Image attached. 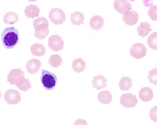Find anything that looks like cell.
I'll return each mask as SVG.
<instances>
[{"mask_svg": "<svg viewBox=\"0 0 157 125\" xmlns=\"http://www.w3.org/2000/svg\"><path fill=\"white\" fill-rule=\"evenodd\" d=\"M139 97L142 101L149 102L153 99V90L149 87H143L139 92Z\"/></svg>", "mask_w": 157, "mask_h": 125, "instance_id": "obj_16", "label": "cell"}, {"mask_svg": "<svg viewBox=\"0 0 157 125\" xmlns=\"http://www.w3.org/2000/svg\"><path fill=\"white\" fill-rule=\"evenodd\" d=\"M42 73L40 80L43 88L47 90H51L55 89L57 83L56 75L47 70H41Z\"/></svg>", "mask_w": 157, "mask_h": 125, "instance_id": "obj_2", "label": "cell"}, {"mask_svg": "<svg viewBox=\"0 0 157 125\" xmlns=\"http://www.w3.org/2000/svg\"><path fill=\"white\" fill-rule=\"evenodd\" d=\"M23 76H24V72L20 68L12 69L7 75L8 82L11 85H13L18 79Z\"/></svg>", "mask_w": 157, "mask_h": 125, "instance_id": "obj_13", "label": "cell"}, {"mask_svg": "<svg viewBox=\"0 0 157 125\" xmlns=\"http://www.w3.org/2000/svg\"><path fill=\"white\" fill-rule=\"evenodd\" d=\"M32 83L29 81V79H26L25 76L20 77L16 80L14 85L17 87L18 89L21 90L26 92L32 88Z\"/></svg>", "mask_w": 157, "mask_h": 125, "instance_id": "obj_12", "label": "cell"}, {"mask_svg": "<svg viewBox=\"0 0 157 125\" xmlns=\"http://www.w3.org/2000/svg\"><path fill=\"white\" fill-rule=\"evenodd\" d=\"M86 66V63L82 57L75 59L72 62V67L74 72H76L78 73L85 71Z\"/></svg>", "mask_w": 157, "mask_h": 125, "instance_id": "obj_21", "label": "cell"}, {"mask_svg": "<svg viewBox=\"0 0 157 125\" xmlns=\"http://www.w3.org/2000/svg\"><path fill=\"white\" fill-rule=\"evenodd\" d=\"M33 26L35 30L39 32L45 31L49 29V21L46 18L40 17L33 21Z\"/></svg>", "mask_w": 157, "mask_h": 125, "instance_id": "obj_10", "label": "cell"}, {"mask_svg": "<svg viewBox=\"0 0 157 125\" xmlns=\"http://www.w3.org/2000/svg\"><path fill=\"white\" fill-rule=\"evenodd\" d=\"M151 24H149L147 21L141 22L140 25L137 27L138 28L137 29V30L139 33V35L142 36L143 38L147 36L150 32L153 30L151 28Z\"/></svg>", "mask_w": 157, "mask_h": 125, "instance_id": "obj_18", "label": "cell"}, {"mask_svg": "<svg viewBox=\"0 0 157 125\" xmlns=\"http://www.w3.org/2000/svg\"><path fill=\"white\" fill-rule=\"evenodd\" d=\"M113 7L117 12L123 14L125 12L132 10V5L127 0H115Z\"/></svg>", "mask_w": 157, "mask_h": 125, "instance_id": "obj_9", "label": "cell"}, {"mask_svg": "<svg viewBox=\"0 0 157 125\" xmlns=\"http://www.w3.org/2000/svg\"><path fill=\"white\" fill-rule=\"evenodd\" d=\"M62 62L61 56L58 54H54L50 56L48 63L52 68H58L61 65Z\"/></svg>", "mask_w": 157, "mask_h": 125, "instance_id": "obj_25", "label": "cell"}, {"mask_svg": "<svg viewBox=\"0 0 157 125\" xmlns=\"http://www.w3.org/2000/svg\"><path fill=\"white\" fill-rule=\"evenodd\" d=\"M149 75H147L151 84L157 85V68L152 69L148 72Z\"/></svg>", "mask_w": 157, "mask_h": 125, "instance_id": "obj_27", "label": "cell"}, {"mask_svg": "<svg viewBox=\"0 0 157 125\" xmlns=\"http://www.w3.org/2000/svg\"><path fill=\"white\" fill-rule=\"evenodd\" d=\"M147 44L151 49L157 51V32L152 33L148 37Z\"/></svg>", "mask_w": 157, "mask_h": 125, "instance_id": "obj_26", "label": "cell"}, {"mask_svg": "<svg viewBox=\"0 0 157 125\" xmlns=\"http://www.w3.org/2000/svg\"><path fill=\"white\" fill-rule=\"evenodd\" d=\"M149 115L152 121L157 122V106H154L150 109Z\"/></svg>", "mask_w": 157, "mask_h": 125, "instance_id": "obj_30", "label": "cell"}, {"mask_svg": "<svg viewBox=\"0 0 157 125\" xmlns=\"http://www.w3.org/2000/svg\"><path fill=\"white\" fill-rule=\"evenodd\" d=\"M49 18L54 25H61L66 20L65 13L58 8L51 10L49 13Z\"/></svg>", "mask_w": 157, "mask_h": 125, "instance_id": "obj_3", "label": "cell"}, {"mask_svg": "<svg viewBox=\"0 0 157 125\" xmlns=\"http://www.w3.org/2000/svg\"><path fill=\"white\" fill-rule=\"evenodd\" d=\"M120 99L121 104L125 108H133L138 104L136 95L132 93L123 94Z\"/></svg>", "mask_w": 157, "mask_h": 125, "instance_id": "obj_6", "label": "cell"}, {"mask_svg": "<svg viewBox=\"0 0 157 125\" xmlns=\"http://www.w3.org/2000/svg\"><path fill=\"white\" fill-rule=\"evenodd\" d=\"M4 99L8 104L16 105L21 101V95L17 90L10 89L5 92Z\"/></svg>", "mask_w": 157, "mask_h": 125, "instance_id": "obj_7", "label": "cell"}, {"mask_svg": "<svg viewBox=\"0 0 157 125\" xmlns=\"http://www.w3.org/2000/svg\"><path fill=\"white\" fill-rule=\"evenodd\" d=\"M74 125H88L87 121L83 119H78L75 120Z\"/></svg>", "mask_w": 157, "mask_h": 125, "instance_id": "obj_31", "label": "cell"}, {"mask_svg": "<svg viewBox=\"0 0 157 125\" xmlns=\"http://www.w3.org/2000/svg\"><path fill=\"white\" fill-rule=\"evenodd\" d=\"M35 36L36 38L40 40H42V39H45L47 36L49 34V30H47L45 31H42V32H39L35 30Z\"/></svg>", "mask_w": 157, "mask_h": 125, "instance_id": "obj_29", "label": "cell"}, {"mask_svg": "<svg viewBox=\"0 0 157 125\" xmlns=\"http://www.w3.org/2000/svg\"><path fill=\"white\" fill-rule=\"evenodd\" d=\"M41 66L40 60L36 58H32L29 60L26 65L27 71L31 75L36 73L39 71Z\"/></svg>", "mask_w": 157, "mask_h": 125, "instance_id": "obj_11", "label": "cell"}, {"mask_svg": "<svg viewBox=\"0 0 157 125\" xmlns=\"http://www.w3.org/2000/svg\"><path fill=\"white\" fill-rule=\"evenodd\" d=\"M147 49L144 44L136 43L130 48V54L136 59H141L146 56Z\"/></svg>", "mask_w": 157, "mask_h": 125, "instance_id": "obj_4", "label": "cell"}, {"mask_svg": "<svg viewBox=\"0 0 157 125\" xmlns=\"http://www.w3.org/2000/svg\"><path fill=\"white\" fill-rule=\"evenodd\" d=\"M104 24V20L98 15H95L91 18L89 21L90 27L94 30H98L102 28Z\"/></svg>", "mask_w": 157, "mask_h": 125, "instance_id": "obj_17", "label": "cell"}, {"mask_svg": "<svg viewBox=\"0 0 157 125\" xmlns=\"http://www.w3.org/2000/svg\"><path fill=\"white\" fill-rule=\"evenodd\" d=\"M98 99L102 104H109L112 101V95L109 91H103L98 94Z\"/></svg>", "mask_w": 157, "mask_h": 125, "instance_id": "obj_22", "label": "cell"}, {"mask_svg": "<svg viewBox=\"0 0 157 125\" xmlns=\"http://www.w3.org/2000/svg\"><path fill=\"white\" fill-rule=\"evenodd\" d=\"M85 18L84 17V14L82 13L76 11L74 13L71 14L70 20L74 25L76 26H80L84 24V20Z\"/></svg>", "mask_w": 157, "mask_h": 125, "instance_id": "obj_23", "label": "cell"}, {"mask_svg": "<svg viewBox=\"0 0 157 125\" xmlns=\"http://www.w3.org/2000/svg\"><path fill=\"white\" fill-rule=\"evenodd\" d=\"M132 79L129 76H123L120 80L119 86L120 90L123 91H127L130 90L132 86Z\"/></svg>", "mask_w": 157, "mask_h": 125, "instance_id": "obj_24", "label": "cell"}, {"mask_svg": "<svg viewBox=\"0 0 157 125\" xmlns=\"http://www.w3.org/2000/svg\"><path fill=\"white\" fill-rule=\"evenodd\" d=\"M64 41L58 35H52L48 39V46L54 52H59L63 49Z\"/></svg>", "mask_w": 157, "mask_h": 125, "instance_id": "obj_5", "label": "cell"}, {"mask_svg": "<svg viewBox=\"0 0 157 125\" xmlns=\"http://www.w3.org/2000/svg\"><path fill=\"white\" fill-rule=\"evenodd\" d=\"M46 48L42 44L35 43L31 46V52L35 56H43L46 53Z\"/></svg>", "mask_w": 157, "mask_h": 125, "instance_id": "obj_19", "label": "cell"}, {"mask_svg": "<svg viewBox=\"0 0 157 125\" xmlns=\"http://www.w3.org/2000/svg\"><path fill=\"white\" fill-rule=\"evenodd\" d=\"M139 19V14L136 11H127L123 13V20L125 24L129 26L135 25Z\"/></svg>", "mask_w": 157, "mask_h": 125, "instance_id": "obj_8", "label": "cell"}, {"mask_svg": "<svg viewBox=\"0 0 157 125\" xmlns=\"http://www.w3.org/2000/svg\"><path fill=\"white\" fill-rule=\"evenodd\" d=\"M40 11L37 5L31 4L29 6H26L24 13L27 18L34 19L36 17H39Z\"/></svg>", "mask_w": 157, "mask_h": 125, "instance_id": "obj_15", "label": "cell"}, {"mask_svg": "<svg viewBox=\"0 0 157 125\" xmlns=\"http://www.w3.org/2000/svg\"><path fill=\"white\" fill-rule=\"evenodd\" d=\"M92 81L93 87L96 90H99L103 89L107 86V80L105 78L104 76L99 75L96 76H94Z\"/></svg>", "mask_w": 157, "mask_h": 125, "instance_id": "obj_14", "label": "cell"}, {"mask_svg": "<svg viewBox=\"0 0 157 125\" xmlns=\"http://www.w3.org/2000/svg\"><path fill=\"white\" fill-rule=\"evenodd\" d=\"M19 19L18 15L13 12H9L4 15L3 20L4 23L8 25H13L16 24Z\"/></svg>", "mask_w": 157, "mask_h": 125, "instance_id": "obj_20", "label": "cell"}, {"mask_svg": "<svg viewBox=\"0 0 157 125\" xmlns=\"http://www.w3.org/2000/svg\"><path fill=\"white\" fill-rule=\"evenodd\" d=\"M1 39L5 48L13 49L19 42V32L14 27L6 28L2 33Z\"/></svg>", "mask_w": 157, "mask_h": 125, "instance_id": "obj_1", "label": "cell"}, {"mask_svg": "<svg viewBox=\"0 0 157 125\" xmlns=\"http://www.w3.org/2000/svg\"><path fill=\"white\" fill-rule=\"evenodd\" d=\"M148 14L151 19L153 21L157 20V5H154L151 7L148 11Z\"/></svg>", "mask_w": 157, "mask_h": 125, "instance_id": "obj_28", "label": "cell"}]
</instances>
